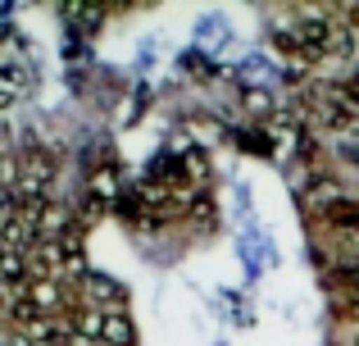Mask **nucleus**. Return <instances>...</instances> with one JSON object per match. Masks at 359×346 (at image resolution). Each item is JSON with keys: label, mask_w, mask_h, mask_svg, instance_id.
<instances>
[{"label": "nucleus", "mask_w": 359, "mask_h": 346, "mask_svg": "<svg viewBox=\"0 0 359 346\" xmlns=\"http://www.w3.org/2000/svg\"><path fill=\"white\" fill-rule=\"evenodd\" d=\"M332 46H341L332 23H296L291 32H278V51H287L300 64H318Z\"/></svg>", "instance_id": "1"}, {"label": "nucleus", "mask_w": 359, "mask_h": 346, "mask_svg": "<svg viewBox=\"0 0 359 346\" xmlns=\"http://www.w3.org/2000/svg\"><path fill=\"white\" fill-rule=\"evenodd\" d=\"M323 223L337 241H359V201H346V196L323 201Z\"/></svg>", "instance_id": "2"}, {"label": "nucleus", "mask_w": 359, "mask_h": 346, "mask_svg": "<svg viewBox=\"0 0 359 346\" xmlns=\"http://www.w3.org/2000/svg\"><path fill=\"white\" fill-rule=\"evenodd\" d=\"M337 91H341V100H346L351 109H359V78H346V82H341Z\"/></svg>", "instance_id": "3"}]
</instances>
